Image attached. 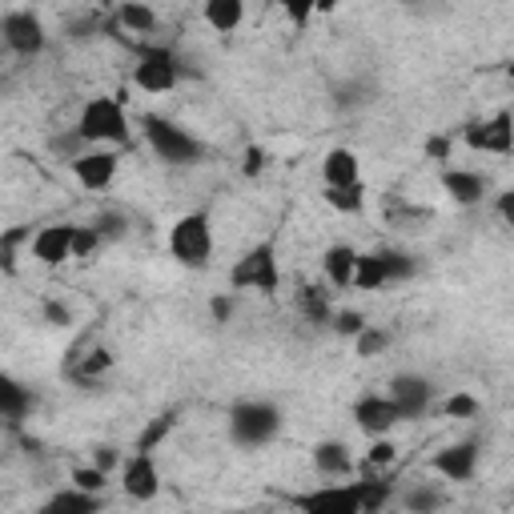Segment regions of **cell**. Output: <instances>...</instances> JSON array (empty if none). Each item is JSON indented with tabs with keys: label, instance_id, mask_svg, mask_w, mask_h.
Returning <instances> with one entry per match:
<instances>
[{
	"label": "cell",
	"instance_id": "6da1fadb",
	"mask_svg": "<svg viewBox=\"0 0 514 514\" xmlns=\"http://www.w3.org/2000/svg\"><path fill=\"white\" fill-rule=\"evenodd\" d=\"M169 253H173V262L185 266V270H209V262H213V225H209L205 209L185 213V217L173 221Z\"/></svg>",
	"mask_w": 514,
	"mask_h": 514
},
{
	"label": "cell",
	"instance_id": "7a4b0ae2",
	"mask_svg": "<svg viewBox=\"0 0 514 514\" xmlns=\"http://www.w3.org/2000/svg\"><path fill=\"white\" fill-rule=\"evenodd\" d=\"M282 430V410L266 398H245L229 410V438L245 450H257V446H266L274 442Z\"/></svg>",
	"mask_w": 514,
	"mask_h": 514
},
{
	"label": "cell",
	"instance_id": "3957f363",
	"mask_svg": "<svg viewBox=\"0 0 514 514\" xmlns=\"http://www.w3.org/2000/svg\"><path fill=\"white\" fill-rule=\"evenodd\" d=\"M229 286L233 290H257L274 298L282 290V270H278V245L274 241H257L253 249H245L237 257V266L229 270Z\"/></svg>",
	"mask_w": 514,
	"mask_h": 514
},
{
	"label": "cell",
	"instance_id": "277c9868",
	"mask_svg": "<svg viewBox=\"0 0 514 514\" xmlns=\"http://www.w3.org/2000/svg\"><path fill=\"white\" fill-rule=\"evenodd\" d=\"M77 133L85 145H125L129 141V117L121 97H93L85 101L77 117Z\"/></svg>",
	"mask_w": 514,
	"mask_h": 514
},
{
	"label": "cell",
	"instance_id": "5b68a950",
	"mask_svg": "<svg viewBox=\"0 0 514 514\" xmlns=\"http://www.w3.org/2000/svg\"><path fill=\"white\" fill-rule=\"evenodd\" d=\"M141 125H145V141L157 153V161H165V165H197L205 157V145L189 129H181L177 121H165V117L149 113Z\"/></svg>",
	"mask_w": 514,
	"mask_h": 514
},
{
	"label": "cell",
	"instance_id": "8992f818",
	"mask_svg": "<svg viewBox=\"0 0 514 514\" xmlns=\"http://www.w3.org/2000/svg\"><path fill=\"white\" fill-rule=\"evenodd\" d=\"M181 81V65L169 49H141L137 53V65H133V85L141 93H153V97H165L173 93Z\"/></svg>",
	"mask_w": 514,
	"mask_h": 514
},
{
	"label": "cell",
	"instance_id": "52a82bcc",
	"mask_svg": "<svg viewBox=\"0 0 514 514\" xmlns=\"http://www.w3.org/2000/svg\"><path fill=\"white\" fill-rule=\"evenodd\" d=\"M117 165H121V157H117L113 149H105V145H89V149H81V153L69 161V169H73V177H77V185H81L85 193L109 189L113 177H117Z\"/></svg>",
	"mask_w": 514,
	"mask_h": 514
},
{
	"label": "cell",
	"instance_id": "ba28073f",
	"mask_svg": "<svg viewBox=\"0 0 514 514\" xmlns=\"http://www.w3.org/2000/svg\"><path fill=\"white\" fill-rule=\"evenodd\" d=\"M0 37H5V45H9L17 57H41V53H45V41H49L41 17L29 13V9L9 13L5 21H0Z\"/></svg>",
	"mask_w": 514,
	"mask_h": 514
},
{
	"label": "cell",
	"instance_id": "9c48e42d",
	"mask_svg": "<svg viewBox=\"0 0 514 514\" xmlns=\"http://www.w3.org/2000/svg\"><path fill=\"white\" fill-rule=\"evenodd\" d=\"M386 398L394 402L398 422H414V418H422V414L430 410L434 386H430V378H422V374H394Z\"/></svg>",
	"mask_w": 514,
	"mask_h": 514
},
{
	"label": "cell",
	"instance_id": "30bf717a",
	"mask_svg": "<svg viewBox=\"0 0 514 514\" xmlns=\"http://www.w3.org/2000/svg\"><path fill=\"white\" fill-rule=\"evenodd\" d=\"M121 490L133 498V502H153L157 490H161V470L153 462V454L145 450H133L121 466Z\"/></svg>",
	"mask_w": 514,
	"mask_h": 514
},
{
	"label": "cell",
	"instance_id": "8fae6325",
	"mask_svg": "<svg viewBox=\"0 0 514 514\" xmlns=\"http://www.w3.org/2000/svg\"><path fill=\"white\" fill-rule=\"evenodd\" d=\"M29 253L37 257L41 266H65V262H73V225L65 221V225H41L37 233H33V241H29Z\"/></svg>",
	"mask_w": 514,
	"mask_h": 514
},
{
	"label": "cell",
	"instance_id": "7c38bea8",
	"mask_svg": "<svg viewBox=\"0 0 514 514\" xmlns=\"http://www.w3.org/2000/svg\"><path fill=\"white\" fill-rule=\"evenodd\" d=\"M434 474H442L446 482H470L478 470V442H454L446 450H438L430 458Z\"/></svg>",
	"mask_w": 514,
	"mask_h": 514
},
{
	"label": "cell",
	"instance_id": "4fadbf2b",
	"mask_svg": "<svg viewBox=\"0 0 514 514\" xmlns=\"http://www.w3.org/2000/svg\"><path fill=\"white\" fill-rule=\"evenodd\" d=\"M354 422H358V430L378 438V434H390L398 426V410L386 394H366V398L354 402Z\"/></svg>",
	"mask_w": 514,
	"mask_h": 514
},
{
	"label": "cell",
	"instance_id": "5bb4252c",
	"mask_svg": "<svg viewBox=\"0 0 514 514\" xmlns=\"http://www.w3.org/2000/svg\"><path fill=\"white\" fill-rule=\"evenodd\" d=\"M290 502H294L298 510H306V514H362L354 486H330V490L298 494V498H290Z\"/></svg>",
	"mask_w": 514,
	"mask_h": 514
},
{
	"label": "cell",
	"instance_id": "9a60e30c",
	"mask_svg": "<svg viewBox=\"0 0 514 514\" xmlns=\"http://www.w3.org/2000/svg\"><path fill=\"white\" fill-rule=\"evenodd\" d=\"M442 189L450 193L454 205L470 209L486 197V177L482 173H470V169H442Z\"/></svg>",
	"mask_w": 514,
	"mask_h": 514
},
{
	"label": "cell",
	"instance_id": "2e32d148",
	"mask_svg": "<svg viewBox=\"0 0 514 514\" xmlns=\"http://www.w3.org/2000/svg\"><path fill=\"white\" fill-rule=\"evenodd\" d=\"M314 470H318V474H326V478H342V474H350V470H354V454H350V446H346L342 438H322V442L314 446Z\"/></svg>",
	"mask_w": 514,
	"mask_h": 514
},
{
	"label": "cell",
	"instance_id": "e0dca14e",
	"mask_svg": "<svg viewBox=\"0 0 514 514\" xmlns=\"http://www.w3.org/2000/svg\"><path fill=\"white\" fill-rule=\"evenodd\" d=\"M362 181V161L354 149H330L322 157V185H354Z\"/></svg>",
	"mask_w": 514,
	"mask_h": 514
},
{
	"label": "cell",
	"instance_id": "ac0fdd59",
	"mask_svg": "<svg viewBox=\"0 0 514 514\" xmlns=\"http://www.w3.org/2000/svg\"><path fill=\"white\" fill-rule=\"evenodd\" d=\"M354 262H358V249L354 245H330L322 253V274L334 290H350V278H354Z\"/></svg>",
	"mask_w": 514,
	"mask_h": 514
},
{
	"label": "cell",
	"instance_id": "d6986e66",
	"mask_svg": "<svg viewBox=\"0 0 514 514\" xmlns=\"http://www.w3.org/2000/svg\"><path fill=\"white\" fill-rule=\"evenodd\" d=\"M390 286V274H386V262H382V253H358V262H354V278H350V290H362V294H374Z\"/></svg>",
	"mask_w": 514,
	"mask_h": 514
},
{
	"label": "cell",
	"instance_id": "ffe728a7",
	"mask_svg": "<svg viewBox=\"0 0 514 514\" xmlns=\"http://www.w3.org/2000/svg\"><path fill=\"white\" fill-rule=\"evenodd\" d=\"M101 506H105V498H101V494L73 486V490H61V494H53V498L45 502V514H97Z\"/></svg>",
	"mask_w": 514,
	"mask_h": 514
},
{
	"label": "cell",
	"instance_id": "44dd1931",
	"mask_svg": "<svg viewBox=\"0 0 514 514\" xmlns=\"http://www.w3.org/2000/svg\"><path fill=\"white\" fill-rule=\"evenodd\" d=\"M245 21V0H205V25L221 37L237 33Z\"/></svg>",
	"mask_w": 514,
	"mask_h": 514
},
{
	"label": "cell",
	"instance_id": "7402d4cb",
	"mask_svg": "<svg viewBox=\"0 0 514 514\" xmlns=\"http://www.w3.org/2000/svg\"><path fill=\"white\" fill-rule=\"evenodd\" d=\"M33 241V225H9V229H0V274H17V262H21V253L29 249Z\"/></svg>",
	"mask_w": 514,
	"mask_h": 514
},
{
	"label": "cell",
	"instance_id": "603a6c76",
	"mask_svg": "<svg viewBox=\"0 0 514 514\" xmlns=\"http://www.w3.org/2000/svg\"><path fill=\"white\" fill-rule=\"evenodd\" d=\"M482 153H498V157H510L514 153V121H510V109H498L490 121H482Z\"/></svg>",
	"mask_w": 514,
	"mask_h": 514
},
{
	"label": "cell",
	"instance_id": "cb8c5ba5",
	"mask_svg": "<svg viewBox=\"0 0 514 514\" xmlns=\"http://www.w3.org/2000/svg\"><path fill=\"white\" fill-rule=\"evenodd\" d=\"M33 410V394L13 378L0 370V418H25Z\"/></svg>",
	"mask_w": 514,
	"mask_h": 514
},
{
	"label": "cell",
	"instance_id": "d4e9b609",
	"mask_svg": "<svg viewBox=\"0 0 514 514\" xmlns=\"http://www.w3.org/2000/svg\"><path fill=\"white\" fill-rule=\"evenodd\" d=\"M113 21H117L125 33H137V37H145V33L157 29V13L145 5V0H121Z\"/></svg>",
	"mask_w": 514,
	"mask_h": 514
},
{
	"label": "cell",
	"instance_id": "484cf974",
	"mask_svg": "<svg viewBox=\"0 0 514 514\" xmlns=\"http://www.w3.org/2000/svg\"><path fill=\"white\" fill-rule=\"evenodd\" d=\"M322 197H326V205H330V209L350 213V217L366 209V185H362V181H354V185H326V189H322Z\"/></svg>",
	"mask_w": 514,
	"mask_h": 514
},
{
	"label": "cell",
	"instance_id": "4316f807",
	"mask_svg": "<svg viewBox=\"0 0 514 514\" xmlns=\"http://www.w3.org/2000/svg\"><path fill=\"white\" fill-rule=\"evenodd\" d=\"M350 486L358 494V510L362 514H374V510H382L390 502V482L382 474H366L362 482H350Z\"/></svg>",
	"mask_w": 514,
	"mask_h": 514
},
{
	"label": "cell",
	"instance_id": "83f0119b",
	"mask_svg": "<svg viewBox=\"0 0 514 514\" xmlns=\"http://www.w3.org/2000/svg\"><path fill=\"white\" fill-rule=\"evenodd\" d=\"M390 342H394L390 330H378V326L366 322V326L354 334V354H358L362 362H374V358H382V354L390 350Z\"/></svg>",
	"mask_w": 514,
	"mask_h": 514
},
{
	"label": "cell",
	"instance_id": "f1b7e54d",
	"mask_svg": "<svg viewBox=\"0 0 514 514\" xmlns=\"http://www.w3.org/2000/svg\"><path fill=\"white\" fill-rule=\"evenodd\" d=\"M109 366H113V354H109L105 346H97V350H89V354L81 358V366H73V382H81L85 390H93L97 378H101Z\"/></svg>",
	"mask_w": 514,
	"mask_h": 514
},
{
	"label": "cell",
	"instance_id": "f546056e",
	"mask_svg": "<svg viewBox=\"0 0 514 514\" xmlns=\"http://www.w3.org/2000/svg\"><path fill=\"white\" fill-rule=\"evenodd\" d=\"M173 426H177V410H165L161 418H153V422L141 430V438H137V446H133V450H145V454H153V450H157V446L169 438V430H173Z\"/></svg>",
	"mask_w": 514,
	"mask_h": 514
},
{
	"label": "cell",
	"instance_id": "4dcf8cb0",
	"mask_svg": "<svg viewBox=\"0 0 514 514\" xmlns=\"http://www.w3.org/2000/svg\"><path fill=\"white\" fill-rule=\"evenodd\" d=\"M402 506H406V510H418V514H434V510L446 506V494L434 490V486H410V490L402 494Z\"/></svg>",
	"mask_w": 514,
	"mask_h": 514
},
{
	"label": "cell",
	"instance_id": "1f68e13d",
	"mask_svg": "<svg viewBox=\"0 0 514 514\" xmlns=\"http://www.w3.org/2000/svg\"><path fill=\"white\" fill-rule=\"evenodd\" d=\"M302 310H306V318L314 322V326H330V294L322 290V286H306L302 290Z\"/></svg>",
	"mask_w": 514,
	"mask_h": 514
},
{
	"label": "cell",
	"instance_id": "d6a6232c",
	"mask_svg": "<svg viewBox=\"0 0 514 514\" xmlns=\"http://www.w3.org/2000/svg\"><path fill=\"white\" fill-rule=\"evenodd\" d=\"M382 253V262H386V274H390V286L394 282H410L414 274H418V262L410 253H402V249H378Z\"/></svg>",
	"mask_w": 514,
	"mask_h": 514
},
{
	"label": "cell",
	"instance_id": "836d02e7",
	"mask_svg": "<svg viewBox=\"0 0 514 514\" xmlns=\"http://www.w3.org/2000/svg\"><path fill=\"white\" fill-rule=\"evenodd\" d=\"M398 462V446L390 442V434H378L374 442H370V450H366V466L370 470H386V466H394Z\"/></svg>",
	"mask_w": 514,
	"mask_h": 514
},
{
	"label": "cell",
	"instance_id": "e575fe53",
	"mask_svg": "<svg viewBox=\"0 0 514 514\" xmlns=\"http://www.w3.org/2000/svg\"><path fill=\"white\" fill-rule=\"evenodd\" d=\"M105 245V237L97 233V225H73V257H93Z\"/></svg>",
	"mask_w": 514,
	"mask_h": 514
},
{
	"label": "cell",
	"instance_id": "d590c367",
	"mask_svg": "<svg viewBox=\"0 0 514 514\" xmlns=\"http://www.w3.org/2000/svg\"><path fill=\"white\" fill-rule=\"evenodd\" d=\"M362 326H366V314L362 310H338V314H330V330L338 338H354Z\"/></svg>",
	"mask_w": 514,
	"mask_h": 514
},
{
	"label": "cell",
	"instance_id": "8d00e7d4",
	"mask_svg": "<svg viewBox=\"0 0 514 514\" xmlns=\"http://www.w3.org/2000/svg\"><path fill=\"white\" fill-rule=\"evenodd\" d=\"M482 410V402L474 398V394H450L446 402H442V414L446 418H474Z\"/></svg>",
	"mask_w": 514,
	"mask_h": 514
},
{
	"label": "cell",
	"instance_id": "74e56055",
	"mask_svg": "<svg viewBox=\"0 0 514 514\" xmlns=\"http://www.w3.org/2000/svg\"><path fill=\"white\" fill-rule=\"evenodd\" d=\"M93 225H97V233H101L105 241H117V237H125V233H129V221H125L121 213H97V217H93Z\"/></svg>",
	"mask_w": 514,
	"mask_h": 514
},
{
	"label": "cell",
	"instance_id": "f35d334b",
	"mask_svg": "<svg viewBox=\"0 0 514 514\" xmlns=\"http://www.w3.org/2000/svg\"><path fill=\"white\" fill-rule=\"evenodd\" d=\"M73 486L101 494V490H105V470H101V466H77V470H73Z\"/></svg>",
	"mask_w": 514,
	"mask_h": 514
},
{
	"label": "cell",
	"instance_id": "ab89813d",
	"mask_svg": "<svg viewBox=\"0 0 514 514\" xmlns=\"http://www.w3.org/2000/svg\"><path fill=\"white\" fill-rule=\"evenodd\" d=\"M49 145H53V153H61V157H69V161H73V157H77L81 149H89V145L81 141V133H77V129H73L69 137H53Z\"/></svg>",
	"mask_w": 514,
	"mask_h": 514
},
{
	"label": "cell",
	"instance_id": "60d3db41",
	"mask_svg": "<svg viewBox=\"0 0 514 514\" xmlns=\"http://www.w3.org/2000/svg\"><path fill=\"white\" fill-rule=\"evenodd\" d=\"M278 9H286V13H290V21H294L298 29L314 17V5H310V0H278Z\"/></svg>",
	"mask_w": 514,
	"mask_h": 514
},
{
	"label": "cell",
	"instance_id": "b9f144b4",
	"mask_svg": "<svg viewBox=\"0 0 514 514\" xmlns=\"http://www.w3.org/2000/svg\"><path fill=\"white\" fill-rule=\"evenodd\" d=\"M209 318H213L217 326H225V322L233 318V298H229V294H213V298H209Z\"/></svg>",
	"mask_w": 514,
	"mask_h": 514
},
{
	"label": "cell",
	"instance_id": "7bdbcfd3",
	"mask_svg": "<svg viewBox=\"0 0 514 514\" xmlns=\"http://www.w3.org/2000/svg\"><path fill=\"white\" fill-rule=\"evenodd\" d=\"M262 169H266V149H262V145H249V149H245V161H241V173H245V177H257Z\"/></svg>",
	"mask_w": 514,
	"mask_h": 514
},
{
	"label": "cell",
	"instance_id": "ee69618b",
	"mask_svg": "<svg viewBox=\"0 0 514 514\" xmlns=\"http://www.w3.org/2000/svg\"><path fill=\"white\" fill-rule=\"evenodd\" d=\"M426 157L438 161V165H446V161H450V137H442V133L426 137Z\"/></svg>",
	"mask_w": 514,
	"mask_h": 514
},
{
	"label": "cell",
	"instance_id": "f6af8a7d",
	"mask_svg": "<svg viewBox=\"0 0 514 514\" xmlns=\"http://www.w3.org/2000/svg\"><path fill=\"white\" fill-rule=\"evenodd\" d=\"M117 462H121V454H117V446H109V442H105V446H97V450H93V466H101L105 474H109V470H113Z\"/></svg>",
	"mask_w": 514,
	"mask_h": 514
},
{
	"label": "cell",
	"instance_id": "bcb514c9",
	"mask_svg": "<svg viewBox=\"0 0 514 514\" xmlns=\"http://www.w3.org/2000/svg\"><path fill=\"white\" fill-rule=\"evenodd\" d=\"M97 29H101V21H97V17H85V21H73V25H69V37H73V41H85V37H93Z\"/></svg>",
	"mask_w": 514,
	"mask_h": 514
},
{
	"label": "cell",
	"instance_id": "7dc6e473",
	"mask_svg": "<svg viewBox=\"0 0 514 514\" xmlns=\"http://www.w3.org/2000/svg\"><path fill=\"white\" fill-rule=\"evenodd\" d=\"M45 318H49L53 326H69V322H73L69 306H61V302H45Z\"/></svg>",
	"mask_w": 514,
	"mask_h": 514
},
{
	"label": "cell",
	"instance_id": "c3c4849f",
	"mask_svg": "<svg viewBox=\"0 0 514 514\" xmlns=\"http://www.w3.org/2000/svg\"><path fill=\"white\" fill-rule=\"evenodd\" d=\"M498 217H502L506 225H514V189H502V193H498Z\"/></svg>",
	"mask_w": 514,
	"mask_h": 514
},
{
	"label": "cell",
	"instance_id": "681fc988",
	"mask_svg": "<svg viewBox=\"0 0 514 514\" xmlns=\"http://www.w3.org/2000/svg\"><path fill=\"white\" fill-rule=\"evenodd\" d=\"M482 129H486L482 121H470V125H466V133H462V137H466V145H470V149H482Z\"/></svg>",
	"mask_w": 514,
	"mask_h": 514
},
{
	"label": "cell",
	"instance_id": "f907efd6",
	"mask_svg": "<svg viewBox=\"0 0 514 514\" xmlns=\"http://www.w3.org/2000/svg\"><path fill=\"white\" fill-rule=\"evenodd\" d=\"M310 5H314V13H334L338 0H310Z\"/></svg>",
	"mask_w": 514,
	"mask_h": 514
},
{
	"label": "cell",
	"instance_id": "816d5d0a",
	"mask_svg": "<svg viewBox=\"0 0 514 514\" xmlns=\"http://www.w3.org/2000/svg\"><path fill=\"white\" fill-rule=\"evenodd\" d=\"M402 5H418V0H402Z\"/></svg>",
	"mask_w": 514,
	"mask_h": 514
}]
</instances>
